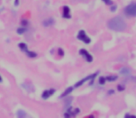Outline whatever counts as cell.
Listing matches in <instances>:
<instances>
[{"mask_svg": "<svg viewBox=\"0 0 136 118\" xmlns=\"http://www.w3.org/2000/svg\"><path fill=\"white\" fill-rule=\"evenodd\" d=\"M108 25L111 30L116 31H122L126 28L125 21L119 17H115V18H111L110 21H108Z\"/></svg>", "mask_w": 136, "mask_h": 118, "instance_id": "cell-1", "label": "cell"}, {"mask_svg": "<svg viewBox=\"0 0 136 118\" xmlns=\"http://www.w3.org/2000/svg\"><path fill=\"white\" fill-rule=\"evenodd\" d=\"M125 13L128 16H135L136 15V4H131L125 8Z\"/></svg>", "mask_w": 136, "mask_h": 118, "instance_id": "cell-2", "label": "cell"}, {"mask_svg": "<svg viewBox=\"0 0 136 118\" xmlns=\"http://www.w3.org/2000/svg\"><path fill=\"white\" fill-rule=\"evenodd\" d=\"M78 38L81 40V41H82L83 43H85V44H89L90 43V38L88 37L87 35H86V33H85L83 31H81L79 32V34H78Z\"/></svg>", "mask_w": 136, "mask_h": 118, "instance_id": "cell-3", "label": "cell"}, {"mask_svg": "<svg viewBox=\"0 0 136 118\" xmlns=\"http://www.w3.org/2000/svg\"><path fill=\"white\" fill-rule=\"evenodd\" d=\"M55 93V90L54 89H51V90H44V92H43V94H42V97H43V99H48L50 96H52V95Z\"/></svg>", "mask_w": 136, "mask_h": 118, "instance_id": "cell-4", "label": "cell"}, {"mask_svg": "<svg viewBox=\"0 0 136 118\" xmlns=\"http://www.w3.org/2000/svg\"><path fill=\"white\" fill-rule=\"evenodd\" d=\"M80 54H82V55H83V56L85 57V59H86V60H87L88 62H91V61L93 60L92 55H91V54H89V53H88V52L86 51V50H84V49H82V50L80 51Z\"/></svg>", "mask_w": 136, "mask_h": 118, "instance_id": "cell-5", "label": "cell"}, {"mask_svg": "<svg viewBox=\"0 0 136 118\" xmlns=\"http://www.w3.org/2000/svg\"><path fill=\"white\" fill-rule=\"evenodd\" d=\"M63 17L67 18H69L70 17V15H69V8L68 7H64V8H63Z\"/></svg>", "mask_w": 136, "mask_h": 118, "instance_id": "cell-6", "label": "cell"}, {"mask_svg": "<svg viewBox=\"0 0 136 118\" xmlns=\"http://www.w3.org/2000/svg\"><path fill=\"white\" fill-rule=\"evenodd\" d=\"M17 116H18V118H25L27 114L23 110H19L18 113H17Z\"/></svg>", "mask_w": 136, "mask_h": 118, "instance_id": "cell-7", "label": "cell"}, {"mask_svg": "<svg viewBox=\"0 0 136 118\" xmlns=\"http://www.w3.org/2000/svg\"><path fill=\"white\" fill-rule=\"evenodd\" d=\"M71 90H72V88H69V89H67V90H65L64 92H63V94L61 95V97H64V96H67L68 94H69V93L71 92Z\"/></svg>", "mask_w": 136, "mask_h": 118, "instance_id": "cell-8", "label": "cell"}, {"mask_svg": "<svg viewBox=\"0 0 136 118\" xmlns=\"http://www.w3.org/2000/svg\"><path fill=\"white\" fill-rule=\"evenodd\" d=\"M120 74H122V75H128V74H130V69H128V68L124 67V68L120 69Z\"/></svg>", "mask_w": 136, "mask_h": 118, "instance_id": "cell-9", "label": "cell"}, {"mask_svg": "<svg viewBox=\"0 0 136 118\" xmlns=\"http://www.w3.org/2000/svg\"><path fill=\"white\" fill-rule=\"evenodd\" d=\"M19 47L22 50V51H26V52H28V50H27V46H26V44H23V43H21V44H19Z\"/></svg>", "mask_w": 136, "mask_h": 118, "instance_id": "cell-10", "label": "cell"}, {"mask_svg": "<svg viewBox=\"0 0 136 118\" xmlns=\"http://www.w3.org/2000/svg\"><path fill=\"white\" fill-rule=\"evenodd\" d=\"M88 78H90V77H86V78H83V80H81V81H79V82H78L77 84L75 85V87H79V86H81V85H82L83 82H85V81H86V80H87Z\"/></svg>", "mask_w": 136, "mask_h": 118, "instance_id": "cell-11", "label": "cell"}, {"mask_svg": "<svg viewBox=\"0 0 136 118\" xmlns=\"http://www.w3.org/2000/svg\"><path fill=\"white\" fill-rule=\"evenodd\" d=\"M27 54H28V55H29L30 57H32V58H34V57H36V54H35V53H34V52L28 51V52H27Z\"/></svg>", "mask_w": 136, "mask_h": 118, "instance_id": "cell-12", "label": "cell"}, {"mask_svg": "<svg viewBox=\"0 0 136 118\" xmlns=\"http://www.w3.org/2000/svg\"><path fill=\"white\" fill-rule=\"evenodd\" d=\"M26 31V29H22V28H20L18 29V31H17V32H18L19 34H22L24 31Z\"/></svg>", "mask_w": 136, "mask_h": 118, "instance_id": "cell-13", "label": "cell"}, {"mask_svg": "<svg viewBox=\"0 0 136 118\" xmlns=\"http://www.w3.org/2000/svg\"><path fill=\"white\" fill-rule=\"evenodd\" d=\"M104 2H105V4H108V5H112V1L111 0H103Z\"/></svg>", "mask_w": 136, "mask_h": 118, "instance_id": "cell-14", "label": "cell"}, {"mask_svg": "<svg viewBox=\"0 0 136 118\" xmlns=\"http://www.w3.org/2000/svg\"><path fill=\"white\" fill-rule=\"evenodd\" d=\"M105 80L104 78V77H101L100 80H99V83H100V84H103V83L105 82Z\"/></svg>", "mask_w": 136, "mask_h": 118, "instance_id": "cell-15", "label": "cell"}, {"mask_svg": "<svg viewBox=\"0 0 136 118\" xmlns=\"http://www.w3.org/2000/svg\"><path fill=\"white\" fill-rule=\"evenodd\" d=\"M125 118H136L135 115H131V114H127L125 116Z\"/></svg>", "mask_w": 136, "mask_h": 118, "instance_id": "cell-16", "label": "cell"}, {"mask_svg": "<svg viewBox=\"0 0 136 118\" xmlns=\"http://www.w3.org/2000/svg\"><path fill=\"white\" fill-rule=\"evenodd\" d=\"M116 78H117V77H116V76H114V77H108V80H115Z\"/></svg>", "mask_w": 136, "mask_h": 118, "instance_id": "cell-17", "label": "cell"}, {"mask_svg": "<svg viewBox=\"0 0 136 118\" xmlns=\"http://www.w3.org/2000/svg\"><path fill=\"white\" fill-rule=\"evenodd\" d=\"M59 54H63V52H62V49H59Z\"/></svg>", "mask_w": 136, "mask_h": 118, "instance_id": "cell-18", "label": "cell"}, {"mask_svg": "<svg viewBox=\"0 0 136 118\" xmlns=\"http://www.w3.org/2000/svg\"><path fill=\"white\" fill-rule=\"evenodd\" d=\"M87 118H95V117H94V116H93V115H90V116H88Z\"/></svg>", "mask_w": 136, "mask_h": 118, "instance_id": "cell-19", "label": "cell"}, {"mask_svg": "<svg viewBox=\"0 0 136 118\" xmlns=\"http://www.w3.org/2000/svg\"><path fill=\"white\" fill-rule=\"evenodd\" d=\"M2 81V77H1V76H0V82Z\"/></svg>", "mask_w": 136, "mask_h": 118, "instance_id": "cell-20", "label": "cell"}]
</instances>
